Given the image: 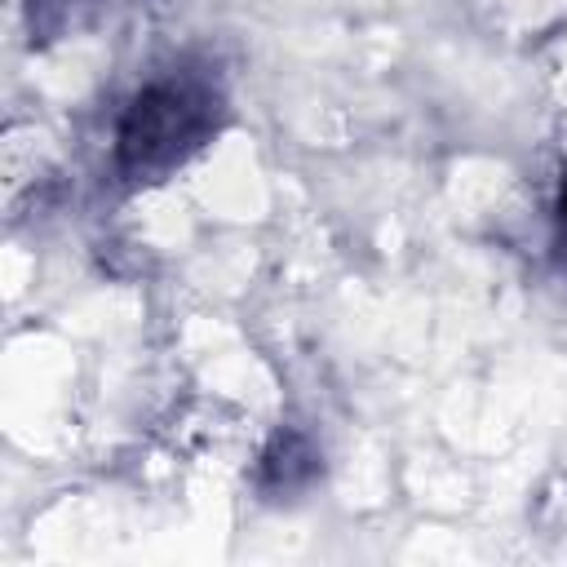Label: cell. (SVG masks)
<instances>
[{"mask_svg": "<svg viewBox=\"0 0 567 567\" xmlns=\"http://www.w3.org/2000/svg\"><path fill=\"white\" fill-rule=\"evenodd\" d=\"M221 97L190 75H164L146 84L115 133V164L128 182H159L190 159L217 128Z\"/></svg>", "mask_w": 567, "mask_h": 567, "instance_id": "cell-1", "label": "cell"}, {"mask_svg": "<svg viewBox=\"0 0 567 567\" xmlns=\"http://www.w3.org/2000/svg\"><path fill=\"white\" fill-rule=\"evenodd\" d=\"M558 221L567 230V168H563V186H558Z\"/></svg>", "mask_w": 567, "mask_h": 567, "instance_id": "cell-2", "label": "cell"}]
</instances>
